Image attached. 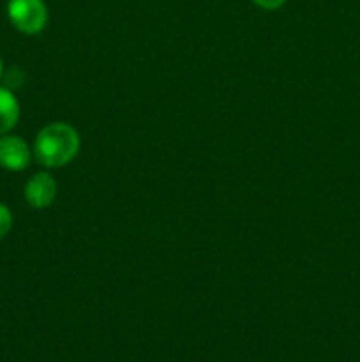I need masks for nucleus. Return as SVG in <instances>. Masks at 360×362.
Listing matches in <instances>:
<instances>
[{
	"label": "nucleus",
	"instance_id": "nucleus-1",
	"mask_svg": "<svg viewBox=\"0 0 360 362\" xmlns=\"http://www.w3.org/2000/svg\"><path fill=\"white\" fill-rule=\"evenodd\" d=\"M80 134L66 122H53L42 127L35 136L34 156L46 168H62L76 158Z\"/></svg>",
	"mask_w": 360,
	"mask_h": 362
},
{
	"label": "nucleus",
	"instance_id": "nucleus-2",
	"mask_svg": "<svg viewBox=\"0 0 360 362\" xmlns=\"http://www.w3.org/2000/svg\"><path fill=\"white\" fill-rule=\"evenodd\" d=\"M7 18L16 30L23 34H39L48 23V7L44 0H9Z\"/></svg>",
	"mask_w": 360,
	"mask_h": 362
},
{
	"label": "nucleus",
	"instance_id": "nucleus-3",
	"mask_svg": "<svg viewBox=\"0 0 360 362\" xmlns=\"http://www.w3.org/2000/svg\"><path fill=\"white\" fill-rule=\"evenodd\" d=\"M32 152L25 140L14 134L0 136V166L9 172H23L30 165Z\"/></svg>",
	"mask_w": 360,
	"mask_h": 362
},
{
	"label": "nucleus",
	"instance_id": "nucleus-4",
	"mask_svg": "<svg viewBox=\"0 0 360 362\" xmlns=\"http://www.w3.org/2000/svg\"><path fill=\"white\" fill-rule=\"evenodd\" d=\"M56 182L49 173L41 172L30 177L25 186V200L34 209H46L55 202Z\"/></svg>",
	"mask_w": 360,
	"mask_h": 362
},
{
	"label": "nucleus",
	"instance_id": "nucleus-5",
	"mask_svg": "<svg viewBox=\"0 0 360 362\" xmlns=\"http://www.w3.org/2000/svg\"><path fill=\"white\" fill-rule=\"evenodd\" d=\"M20 120V103L7 87L0 85V136L7 134Z\"/></svg>",
	"mask_w": 360,
	"mask_h": 362
},
{
	"label": "nucleus",
	"instance_id": "nucleus-6",
	"mask_svg": "<svg viewBox=\"0 0 360 362\" xmlns=\"http://www.w3.org/2000/svg\"><path fill=\"white\" fill-rule=\"evenodd\" d=\"M13 228V214L4 204H0V240Z\"/></svg>",
	"mask_w": 360,
	"mask_h": 362
},
{
	"label": "nucleus",
	"instance_id": "nucleus-7",
	"mask_svg": "<svg viewBox=\"0 0 360 362\" xmlns=\"http://www.w3.org/2000/svg\"><path fill=\"white\" fill-rule=\"evenodd\" d=\"M258 7L265 11H275L286 4V0H253Z\"/></svg>",
	"mask_w": 360,
	"mask_h": 362
},
{
	"label": "nucleus",
	"instance_id": "nucleus-8",
	"mask_svg": "<svg viewBox=\"0 0 360 362\" xmlns=\"http://www.w3.org/2000/svg\"><path fill=\"white\" fill-rule=\"evenodd\" d=\"M2 73H4V64H2V59H0V78H2Z\"/></svg>",
	"mask_w": 360,
	"mask_h": 362
}]
</instances>
